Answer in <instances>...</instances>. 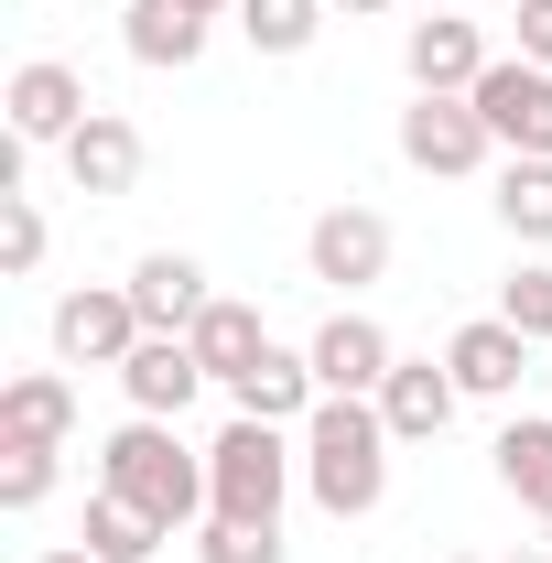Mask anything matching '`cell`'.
Returning <instances> with one entry per match:
<instances>
[{"label":"cell","instance_id":"obj_32","mask_svg":"<svg viewBox=\"0 0 552 563\" xmlns=\"http://www.w3.org/2000/svg\"><path fill=\"white\" fill-rule=\"evenodd\" d=\"M509 563H552V542H542V553H509Z\"/></svg>","mask_w":552,"mask_h":563},{"label":"cell","instance_id":"obj_24","mask_svg":"<svg viewBox=\"0 0 552 563\" xmlns=\"http://www.w3.org/2000/svg\"><path fill=\"white\" fill-rule=\"evenodd\" d=\"M55 455H66V444H0V509H11V520L55 498Z\"/></svg>","mask_w":552,"mask_h":563},{"label":"cell","instance_id":"obj_14","mask_svg":"<svg viewBox=\"0 0 552 563\" xmlns=\"http://www.w3.org/2000/svg\"><path fill=\"white\" fill-rule=\"evenodd\" d=\"M325 390H314V357L303 347H261L239 379H228V412H250V422H292L303 433V412H314Z\"/></svg>","mask_w":552,"mask_h":563},{"label":"cell","instance_id":"obj_9","mask_svg":"<svg viewBox=\"0 0 552 563\" xmlns=\"http://www.w3.org/2000/svg\"><path fill=\"white\" fill-rule=\"evenodd\" d=\"M314 390H336V401H379V379L401 368V347H390V325L379 314H357V303H336L325 325H314Z\"/></svg>","mask_w":552,"mask_h":563},{"label":"cell","instance_id":"obj_4","mask_svg":"<svg viewBox=\"0 0 552 563\" xmlns=\"http://www.w3.org/2000/svg\"><path fill=\"white\" fill-rule=\"evenodd\" d=\"M0 109H11V141H22V152H66V141L98 120V98H87V76H76L66 55H33V66H11Z\"/></svg>","mask_w":552,"mask_h":563},{"label":"cell","instance_id":"obj_15","mask_svg":"<svg viewBox=\"0 0 552 563\" xmlns=\"http://www.w3.org/2000/svg\"><path fill=\"white\" fill-rule=\"evenodd\" d=\"M131 303H141L152 336H185V325L217 303V292H207V261H185V250H141V261H131Z\"/></svg>","mask_w":552,"mask_h":563},{"label":"cell","instance_id":"obj_20","mask_svg":"<svg viewBox=\"0 0 552 563\" xmlns=\"http://www.w3.org/2000/svg\"><path fill=\"white\" fill-rule=\"evenodd\" d=\"M76 542H87L98 563H152L163 542H174V531H163L152 509H131L120 488H98V498H87V531H76Z\"/></svg>","mask_w":552,"mask_h":563},{"label":"cell","instance_id":"obj_27","mask_svg":"<svg viewBox=\"0 0 552 563\" xmlns=\"http://www.w3.org/2000/svg\"><path fill=\"white\" fill-rule=\"evenodd\" d=\"M0 272H44V207L33 196H0Z\"/></svg>","mask_w":552,"mask_h":563},{"label":"cell","instance_id":"obj_7","mask_svg":"<svg viewBox=\"0 0 552 563\" xmlns=\"http://www.w3.org/2000/svg\"><path fill=\"white\" fill-rule=\"evenodd\" d=\"M141 336H152V325H141L131 282H87V292L55 303V368H120Z\"/></svg>","mask_w":552,"mask_h":563},{"label":"cell","instance_id":"obj_34","mask_svg":"<svg viewBox=\"0 0 552 563\" xmlns=\"http://www.w3.org/2000/svg\"><path fill=\"white\" fill-rule=\"evenodd\" d=\"M444 563H466V553H444Z\"/></svg>","mask_w":552,"mask_h":563},{"label":"cell","instance_id":"obj_10","mask_svg":"<svg viewBox=\"0 0 552 563\" xmlns=\"http://www.w3.org/2000/svg\"><path fill=\"white\" fill-rule=\"evenodd\" d=\"M401 66H412V87L422 98H466L498 55H487V33L466 22V11H422L412 33H401Z\"/></svg>","mask_w":552,"mask_h":563},{"label":"cell","instance_id":"obj_30","mask_svg":"<svg viewBox=\"0 0 552 563\" xmlns=\"http://www.w3.org/2000/svg\"><path fill=\"white\" fill-rule=\"evenodd\" d=\"M325 11H357V22H379V11H390V0H325Z\"/></svg>","mask_w":552,"mask_h":563},{"label":"cell","instance_id":"obj_29","mask_svg":"<svg viewBox=\"0 0 552 563\" xmlns=\"http://www.w3.org/2000/svg\"><path fill=\"white\" fill-rule=\"evenodd\" d=\"M33 563H98V553H87V542H55V553H33Z\"/></svg>","mask_w":552,"mask_h":563},{"label":"cell","instance_id":"obj_11","mask_svg":"<svg viewBox=\"0 0 552 563\" xmlns=\"http://www.w3.org/2000/svg\"><path fill=\"white\" fill-rule=\"evenodd\" d=\"M444 368H455V390H466V401H509V390H520V368H531V336H520L509 314H477V325H455V336H444Z\"/></svg>","mask_w":552,"mask_h":563},{"label":"cell","instance_id":"obj_31","mask_svg":"<svg viewBox=\"0 0 552 563\" xmlns=\"http://www.w3.org/2000/svg\"><path fill=\"white\" fill-rule=\"evenodd\" d=\"M196 11H207V22H217V11H239V0H196Z\"/></svg>","mask_w":552,"mask_h":563},{"label":"cell","instance_id":"obj_3","mask_svg":"<svg viewBox=\"0 0 552 563\" xmlns=\"http://www.w3.org/2000/svg\"><path fill=\"white\" fill-rule=\"evenodd\" d=\"M292 477H303V433L292 422H250L228 412V433L207 444V520H272L281 531V498H292Z\"/></svg>","mask_w":552,"mask_h":563},{"label":"cell","instance_id":"obj_18","mask_svg":"<svg viewBox=\"0 0 552 563\" xmlns=\"http://www.w3.org/2000/svg\"><path fill=\"white\" fill-rule=\"evenodd\" d=\"M120 44H131V66H196L207 55V11L196 0H131V22H120Z\"/></svg>","mask_w":552,"mask_h":563},{"label":"cell","instance_id":"obj_33","mask_svg":"<svg viewBox=\"0 0 552 563\" xmlns=\"http://www.w3.org/2000/svg\"><path fill=\"white\" fill-rule=\"evenodd\" d=\"M433 11H455V0H433Z\"/></svg>","mask_w":552,"mask_h":563},{"label":"cell","instance_id":"obj_35","mask_svg":"<svg viewBox=\"0 0 552 563\" xmlns=\"http://www.w3.org/2000/svg\"><path fill=\"white\" fill-rule=\"evenodd\" d=\"M542 531H552V520H542Z\"/></svg>","mask_w":552,"mask_h":563},{"label":"cell","instance_id":"obj_1","mask_svg":"<svg viewBox=\"0 0 552 563\" xmlns=\"http://www.w3.org/2000/svg\"><path fill=\"white\" fill-rule=\"evenodd\" d=\"M303 498L325 520H368L390 498V422H379V401H336L325 390L303 412Z\"/></svg>","mask_w":552,"mask_h":563},{"label":"cell","instance_id":"obj_12","mask_svg":"<svg viewBox=\"0 0 552 563\" xmlns=\"http://www.w3.org/2000/svg\"><path fill=\"white\" fill-rule=\"evenodd\" d=\"M120 390H131V412H152V422H185V401L207 390V357L185 347V336H141V347L120 357Z\"/></svg>","mask_w":552,"mask_h":563},{"label":"cell","instance_id":"obj_26","mask_svg":"<svg viewBox=\"0 0 552 563\" xmlns=\"http://www.w3.org/2000/svg\"><path fill=\"white\" fill-rule=\"evenodd\" d=\"M196 563H281L272 520H196Z\"/></svg>","mask_w":552,"mask_h":563},{"label":"cell","instance_id":"obj_17","mask_svg":"<svg viewBox=\"0 0 552 563\" xmlns=\"http://www.w3.org/2000/svg\"><path fill=\"white\" fill-rule=\"evenodd\" d=\"M66 185L76 196H131L141 185V131L120 120V109H98V120L66 141Z\"/></svg>","mask_w":552,"mask_h":563},{"label":"cell","instance_id":"obj_8","mask_svg":"<svg viewBox=\"0 0 552 563\" xmlns=\"http://www.w3.org/2000/svg\"><path fill=\"white\" fill-rule=\"evenodd\" d=\"M303 272L357 303L368 282H390V217L379 207H325L314 228H303Z\"/></svg>","mask_w":552,"mask_h":563},{"label":"cell","instance_id":"obj_6","mask_svg":"<svg viewBox=\"0 0 552 563\" xmlns=\"http://www.w3.org/2000/svg\"><path fill=\"white\" fill-rule=\"evenodd\" d=\"M466 98H477V120L498 131V152L552 163V66H531V55H498V66H487Z\"/></svg>","mask_w":552,"mask_h":563},{"label":"cell","instance_id":"obj_5","mask_svg":"<svg viewBox=\"0 0 552 563\" xmlns=\"http://www.w3.org/2000/svg\"><path fill=\"white\" fill-rule=\"evenodd\" d=\"M401 163H412V174H487V163H509V152H498V131L477 120V98H422L412 87V109H401Z\"/></svg>","mask_w":552,"mask_h":563},{"label":"cell","instance_id":"obj_16","mask_svg":"<svg viewBox=\"0 0 552 563\" xmlns=\"http://www.w3.org/2000/svg\"><path fill=\"white\" fill-rule=\"evenodd\" d=\"M0 444H76V379L66 368L0 379Z\"/></svg>","mask_w":552,"mask_h":563},{"label":"cell","instance_id":"obj_23","mask_svg":"<svg viewBox=\"0 0 552 563\" xmlns=\"http://www.w3.org/2000/svg\"><path fill=\"white\" fill-rule=\"evenodd\" d=\"M239 33H250V55H303L325 33V0H239Z\"/></svg>","mask_w":552,"mask_h":563},{"label":"cell","instance_id":"obj_2","mask_svg":"<svg viewBox=\"0 0 552 563\" xmlns=\"http://www.w3.org/2000/svg\"><path fill=\"white\" fill-rule=\"evenodd\" d=\"M98 488H120L131 509H152L163 531H196L217 498H207V455L174 433V422H152V412H131L109 444H98Z\"/></svg>","mask_w":552,"mask_h":563},{"label":"cell","instance_id":"obj_25","mask_svg":"<svg viewBox=\"0 0 552 563\" xmlns=\"http://www.w3.org/2000/svg\"><path fill=\"white\" fill-rule=\"evenodd\" d=\"M498 314H509L531 347H552V261H520V272L498 282Z\"/></svg>","mask_w":552,"mask_h":563},{"label":"cell","instance_id":"obj_13","mask_svg":"<svg viewBox=\"0 0 552 563\" xmlns=\"http://www.w3.org/2000/svg\"><path fill=\"white\" fill-rule=\"evenodd\" d=\"M455 401H466V390H455L444 357H401V368L379 379V422H390V444H433V433L455 422Z\"/></svg>","mask_w":552,"mask_h":563},{"label":"cell","instance_id":"obj_21","mask_svg":"<svg viewBox=\"0 0 552 563\" xmlns=\"http://www.w3.org/2000/svg\"><path fill=\"white\" fill-rule=\"evenodd\" d=\"M487 455H498V488L520 498V509H542L552 520V422H498V444H487Z\"/></svg>","mask_w":552,"mask_h":563},{"label":"cell","instance_id":"obj_22","mask_svg":"<svg viewBox=\"0 0 552 563\" xmlns=\"http://www.w3.org/2000/svg\"><path fill=\"white\" fill-rule=\"evenodd\" d=\"M487 207H498V228H509L520 250H552V163H520V152H509Z\"/></svg>","mask_w":552,"mask_h":563},{"label":"cell","instance_id":"obj_19","mask_svg":"<svg viewBox=\"0 0 552 563\" xmlns=\"http://www.w3.org/2000/svg\"><path fill=\"white\" fill-rule=\"evenodd\" d=\"M185 347L207 357V379H217V390H228V379H239V368H250V357L272 347V325H261V303H239V292H217L207 314H196V325H185Z\"/></svg>","mask_w":552,"mask_h":563},{"label":"cell","instance_id":"obj_28","mask_svg":"<svg viewBox=\"0 0 552 563\" xmlns=\"http://www.w3.org/2000/svg\"><path fill=\"white\" fill-rule=\"evenodd\" d=\"M509 33H520V55H531V66H552V0H520V11H509Z\"/></svg>","mask_w":552,"mask_h":563}]
</instances>
